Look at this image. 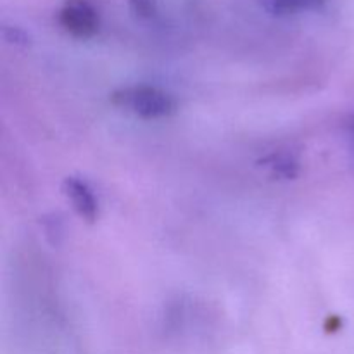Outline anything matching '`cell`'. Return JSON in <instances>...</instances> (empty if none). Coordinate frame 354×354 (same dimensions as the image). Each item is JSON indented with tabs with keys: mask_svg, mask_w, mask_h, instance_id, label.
<instances>
[{
	"mask_svg": "<svg viewBox=\"0 0 354 354\" xmlns=\"http://www.w3.org/2000/svg\"><path fill=\"white\" fill-rule=\"evenodd\" d=\"M111 102L120 109L144 120H159L176 111V100L168 92L156 86H127L111 93Z\"/></svg>",
	"mask_w": 354,
	"mask_h": 354,
	"instance_id": "1",
	"label": "cell"
},
{
	"mask_svg": "<svg viewBox=\"0 0 354 354\" xmlns=\"http://www.w3.org/2000/svg\"><path fill=\"white\" fill-rule=\"evenodd\" d=\"M59 23L76 38H90L99 30V14L88 0H66L59 10Z\"/></svg>",
	"mask_w": 354,
	"mask_h": 354,
	"instance_id": "2",
	"label": "cell"
},
{
	"mask_svg": "<svg viewBox=\"0 0 354 354\" xmlns=\"http://www.w3.org/2000/svg\"><path fill=\"white\" fill-rule=\"evenodd\" d=\"M3 37H6L9 41H12V44L26 45L28 41H30L28 40L26 33H24L23 30H19V28H12V26L3 28Z\"/></svg>",
	"mask_w": 354,
	"mask_h": 354,
	"instance_id": "7",
	"label": "cell"
},
{
	"mask_svg": "<svg viewBox=\"0 0 354 354\" xmlns=\"http://www.w3.org/2000/svg\"><path fill=\"white\" fill-rule=\"evenodd\" d=\"M259 6L273 16H289L301 10H318L325 0H258Z\"/></svg>",
	"mask_w": 354,
	"mask_h": 354,
	"instance_id": "4",
	"label": "cell"
},
{
	"mask_svg": "<svg viewBox=\"0 0 354 354\" xmlns=\"http://www.w3.org/2000/svg\"><path fill=\"white\" fill-rule=\"evenodd\" d=\"M349 135H351V142H353V147H354V121L351 123V127H349Z\"/></svg>",
	"mask_w": 354,
	"mask_h": 354,
	"instance_id": "8",
	"label": "cell"
},
{
	"mask_svg": "<svg viewBox=\"0 0 354 354\" xmlns=\"http://www.w3.org/2000/svg\"><path fill=\"white\" fill-rule=\"evenodd\" d=\"M62 189H64L66 197L71 201L78 216L88 221V223H93L99 216V203H97L88 183L76 178V176H69L62 183Z\"/></svg>",
	"mask_w": 354,
	"mask_h": 354,
	"instance_id": "3",
	"label": "cell"
},
{
	"mask_svg": "<svg viewBox=\"0 0 354 354\" xmlns=\"http://www.w3.org/2000/svg\"><path fill=\"white\" fill-rule=\"evenodd\" d=\"M131 12L140 19H151L156 14V0H128Z\"/></svg>",
	"mask_w": 354,
	"mask_h": 354,
	"instance_id": "6",
	"label": "cell"
},
{
	"mask_svg": "<svg viewBox=\"0 0 354 354\" xmlns=\"http://www.w3.org/2000/svg\"><path fill=\"white\" fill-rule=\"evenodd\" d=\"M270 162H272V168L273 171L279 173V175L286 176V178H292V176L297 175V161L294 158H290L289 154H280V156H272V159H270Z\"/></svg>",
	"mask_w": 354,
	"mask_h": 354,
	"instance_id": "5",
	"label": "cell"
}]
</instances>
